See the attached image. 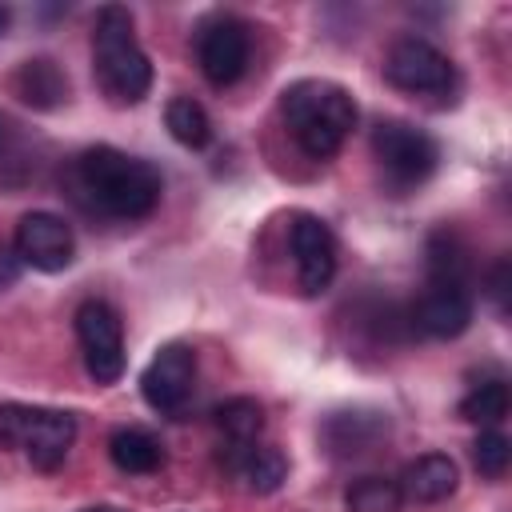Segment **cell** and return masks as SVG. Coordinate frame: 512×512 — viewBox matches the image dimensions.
<instances>
[{"label":"cell","mask_w":512,"mask_h":512,"mask_svg":"<svg viewBox=\"0 0 512 512\" xmlns=\"http://www.w3.org/2000/svg\"><path fill=\"white\" fill-rule=\"evenodd\" d=\"M76 188L100 212L116 220H140L160 204L164 180L148 160L128 156L112 144H96L76 156Z\"/></svg>","instance_id":"6da1fadb"},{"label":"cell","mask_w":512,"mask_h":512,"mask_svg":"<svg viewBox=\"0 0 512 512\" xmlns=\"http://www.w3.org/2000/svg\"><path fill=\"white\" fill-rule=\"evenodd\" d=\"M280 116H284L292 140L312 160H328L340 152V144L356 128V100L344 84L296 80L280 92Z\"/></svg>","instance_id":"7a4b0ae2"},{"label":"cell","mask_w":512,"mask_h":512,"mask_svg":"<svg viewBox=\"0 0 512 512\" xmlns=\"http://www.w3.org/2000/svg\"><path fill=\"white\" fill-rule=\"evenodd\" d=\"M92 64L100 88L116 104H140L152 88V64L132 32V12L120 4H104L92 28Z\"/></svg>","instance_id":"3957f363"},{"label":"cell","mask_w":512,"mask_h":512,"mask_svg":"<svg viewBox=\"0 0 512 512\" xmlns=\"http://www.w3.org/2000/svg\"><path fill=\"white\" fill-rule=\"evenodd\" d=\"M76 440V416L60 408H40V404H0V448L24 452L36 468L52 472L64 464L68 448Z\"/></svg>","instance_id":"277c9868"},{"label":"cell","mask_w":512,"mask_h":512,"mask_svg":"<svg viewBox=\"0 0 512 512\" xmlns=\"http://www.w3.org/2000/svg\"><path fill=\"white\" fill-rule=\"evenodd\" d=\"M372 156L396 188H416L436 172V140L408 120H380L372 128Z\"/></svg>","instance_id":"5b68a950"},{"label":"cell","mask_w":512,"mask_h":512,"mask_svg":"<svg viewBox=\"0 0 512 512\" xmlns=\"http://www.w3.org/2000/svg\"><path fill=\"white\" fill-rule=\"evenodd\" d=\"M76 340L84 352V368L96 384H116L124 376V328L108 300H84L76 308Z\"/></svg>","instance_id":"8992f818"},{"label":"cell","mask_w":512,"mask_h":512,"mask_svg":"<svg viewBox=\"0 0 512 512\" xmlns=\"http://www.w3.org/2000/svg\"><path fill=\"white\" fill-rule=\"evenodd\" d=\"M196 60L208 84L216 88L236 84L248 68V24L228 12L208 16L196 32Z\"/></svg>","instance_id":"52a82bcc"},{"label":"cell","mask_w":512,"mask_h":512,"mask_svg":"<svg viewBox=\"0 0 512 512\" xmlns=\"http://www.w3.org/2000/svg\"><path fill=\"white\" fill-rule=\"evenodd\" d=\"M384 76H388V84H396L400 92H428V96H440V92L452 88L456 68H452V60H448L436 44H428V40H420V36H404V40H396V44L388 48V56H384Z\"/></svg>","instance_id":"ba28073f"},{"label":"cell","mask_w":512,"mask_h":512,"mask_svg":"<svg viewBox=\"0 0 512 512\" xmlns=\"http://www.w3.org/2000/svg\"><path fill=\"white\" fill-rule=\"evenodd\" d=\"M196 388V352L188 344H164L140 372V392L160 416H180Z\"/></svg>","instance_id":"9c48e42d"},{"label":"cell","mask_w":512,"mask_h":512,"mask_svg":"<svg viewBox=\"0 0 512 512\" xmlns=\"http://www.w3.org/2000/svg\"><path fill=\"white\" fill-rule=\"evenodd\" d=\"M288 240H292V256H296L300 292L320 296L336 276V236H332V228L312 212H296L292 228H288Z\"/></svg>","instance_id":"30bf717a"},{"label":"cell","mask_w":512,"mask_h":512,"mask_svg":"<svg viewBox=\"0 0 512 512\" xmlns=\"http://www.w3.org/2000/svg\"><path fill=\"white\" fill-rule=\"evenodd\" d=\"M12 248L20 256V264H28L36 272H64L72 264V256H76L72 228L56 212H28V216H20Z\"/></svg>","instance_id":"8fae6325"},{"label":"cell","mask_w":512,"mask_h":512,"mask_svg":"<svg viewBox=\"0 0 512 512\" xmlns=\"http://www.w3.org/2000/svg\"><path fill=\"white\" fill-rule=\"evenodd\" d=\"M412 324L432 336V340H452L472 324V288L464 284H436L428 280V288L420 292L416 308H412Z\"/></svg>","instance_id":"7c38bea8"},{"label":"cell","mask_w":512,"mask_h":512,"mask_svg":"<svg viewBox=\"0 0 512 512\" xmlns=\"http://www.w3.org/2000/svg\"><path fill=\"white\" fill-rule=\"evenodd\" d=\"M220 464L256 496H268L284 484L288 476V460L280 456V448L272 444H220Z\"/></svg>","instance_id":"4fadbf2b"},{"label":"cell","mask_w":512,"mask_h":512,"mask_svg":"<svg viewBox=\"0 0 512 512\" xmlns=\"http://www.w3.org/2000/svg\"><path fill=\"white\" fill-rule=\"evenodd\" d=\"M396 484H400L404 500H416V504H440V500H448V496L456 492V484H460V468H456V460L444 456V452H424V456H416V460L404 464V472H400Z\"/></svg>","instance_id":"5bb4252c"},{"label":"cell","mask_w":512,"mask_h":512,"mask_svg":"<svg viewBox=\"0 0 512 512\" xmlns=\"http://www.w3.org/2000/svg\"><path fill=\"white\" fill-rule=\"evenodd\" d=\"M12 92L28 104V108H60L68 100V76L48 60V56H36V60H24L16 72H12Z\"/></svg>","instance_id":"9a60e30c"},{"label":"cell","mask_w":512,"mask_h":512,"mask_svg":"<svg viewBox=\"0 0 512 512\" xmlns=\"http://www.w3.org/2000/svg\"><path fill=\"white\" fill-rule=\"evenodd\" d=\"M108 456L120 472L128 476H148L156 468H164V444L148 432V428H136V424H124L108 436Z\"/></svg>","instance_id":"2e32d148"},{"label":"cell","mask_w":512,"mask_h":512,"mask_svg":"<svg viewBox=\"0 0 512 512\" xmlns=\"http://www.w3.org/2000/svg\"><path fill=\"white\" fill-rule=\"evenodd\" d=\"M428 280H436V284H464V288H472V280H476L472 252H468V244L452 228H440V232L428 236Z\"/></svg>","instance_id":"e0dca14e"},{"label":"cell","mask_w":512,"mask_h":512,"mask_svg":"<svg viewBox=\"0 0 512 512\" xmlns=\"http://www.w3.org/2000/svg\"><path fill=\"white\" fill-rule=\"evenodd\" d=\"M380 436H388V420L380 412H340L324 424V440L336 456H360Z\"/></svg>","instance_id":"ac0fdd59"},{"label":"cell","mask_w":512,"mask_h":512,"mask_svg":"<svg viewBox=\"0 0 512 512\" xmlns=\"http://www.w3.org/2000/svg\"><path fill=\"white\" fill-rule=\"evenodd\" d=\"M212 416H216L220 444H256L264 432V408L252 396H232Z\"/></svg>","instance_id":"d6986e66"},{"label":"cell","mask_w":512,"mask_h":512,"mask_svg":"<svg viewBox=\"0 0 512 512\" xmlns=\"http://www.w3.org/2000/svg\"><path fill=\"white\" fill-rule=\"evenodd\" d=\"M164 124H168L172 140L184 144V148H204V144L212 140V120H208V112H204L192 96H176V100H168V108H164Z\"/></svg>","instance_id":"ffe728a7"},{"label":"cell","mask_w":512,"mask_h":512,"mask_svg":"<svg viewBox=\"0 0 512 512\" xmlns=\"http://www.w3.org/2000/svg\"><path fill=\"white\" fill-rule=\"evenodd\" d=\"M400 504H404L400 484L392 476H376V472L352 480L348 492H344V508L348 512H400Z\"/></svg>","instance_id":"44dd1931"},{"label":"cell","mask_w":512,"mask_h":512,"mask_svg":"<svg viewBox=\"0 0 512 512\" xmlns=\"http://www.w3.org/2000/svg\"><path fill=\"white\" fill-rule=\"evenodd\" d=\"M460 416L484 428H496L508 416V384L504 380H484L460 400Z\"/></svg>","instance_id":"7402d4cb"},{"label":"cell","mask_w":512,"mask_h":512,"mask_svg":"<svg viewBox=\"0 0 512 512\" xmlns=\"http://www.w3.org/2000/svg\"><path fill=\"white\" fill-rule=\"evenodd\" d=\"M508 460H512L508 436L496 432V428H484V432L476 436V444H472V464H476V472L488 476V480H500V476L508 472Z\"/></svg>","instance_id":"603a6c76"},{"label":"cell","mask_w":512,"mask_h":512,"mask_svg":"<svg viewBox=\"0 0 512 512\" xmlns=\"http://www.w3.org/2000/svg\"><path fill=\"white\" fill-rule=\"evenodd\" d=\"M508 276H512V264H508V256H500L496 268L488 272V296L496 300L500 316H508Z\"/></svg>","instance_id":"cb8c5ba5"},{"label":"cell","mask_w":512,"mask_h":512,"mask_svg":"<svg viewBox=\"0 0 512 512\" xmlns=\"http://www.w3.org/2000/svg\"><path fill=\"white\" fill-rule=\"evenodd\" d=\"M80 512H124V508H116V504H92V508H80Z\"/></svg>","instance_id":"d4e9b609"},{"label":"cell","mask_w":512,"mask_h":512,"mask_svg":"<svg viewBox=\"0 0 512 512\" xmlns=\"http://www.w3.org/2000/svg\"><path fill=\"white\" fill-rule=\"evenodd\" d=\"M8 28V8H0V32Z\"/></svg>","instance_id":"484cf974"}]
</instances>
